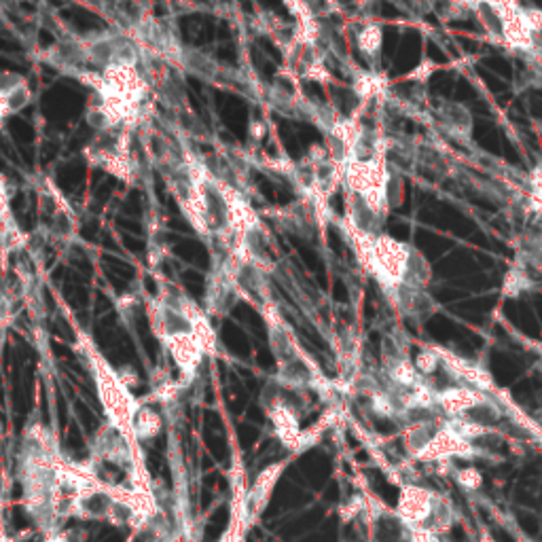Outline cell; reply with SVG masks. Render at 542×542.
Segmentation results:
<instances>
[{
  "instance_id": "cell-8",
  "label": "cell",
  "mask_w": 542,
  "mask_h": 542,
  "mask_svg": "<svg viewBox=\"0 0 542 542\" xmlns=\"http://www.w3.org/2000/svg\"><path fill=\"white\" fill-rule=\"evenodd\" d=\"M439 426L432 420H422V422H413L407 424L405 430V449L407 454H411L413 458L420 456V451L432 441V437L437 435Z\"/></svg>"
},
{
  "instance_id": "cell-11",
  "label": "cell",
  "mask_w": 542,
  "mask_h": 542,
  "mask_svg": "<svg viewBox=\"0 0 542 542\" xmlns=\"http://www.w3.org/2000/svg\"><path fill=\"white\" fill-rule=\"evenodd\" d=\"M456 481L462 490H468V492H475L483 485V477L477 468H462V471L456 473Z\"/></svg>"
},
{
  "instance_id": "cell-3",
  "label": "cell",
  "mask_w": 542,
  "mask_h": 542,
  "mask_svg": "<svg viewBox=\"0 0 542 542\" xmlns=\"http://www.w3.org/2000/svg\"><path fill=\"white\" fill-rule=\"evenodd\" d=\"M85 155L89 164L102 168L119 180L132 178V155H130V128H115L94 134L87 142Z\"/></svg>"
},
{
  "instance_id": "cell-7",
  "label": "cell",
  "mask_w": 542,
  "mask_h": 542,
  "mask_svg": "<svg viewBox=\"0 0 542 542\" xmlns=\"http://www.w3.org/2000/svg\"><path fill=\"white\" fill-rule=\"evenodd\" d=\"M487 396L471 386H454V388H445L437 392V407L441 413L447 415V420L451 418H462L471 409H475L481 401H485Z\"/></svg>"
},
{
  "instance_id": "cell-5",
  "label": "cell",
  "mask_w": 542,
  "mask_h": 542,
  "mask_svg": "<svg viewBox=\"0 0 542 542\" xmlns=\"http://www.w3.org/2000/svg\"><path fill=\"white\" fill-rule=\"evenodd\" d=\"M437 494L420 485H405L399 494L396 513L407 523V528H426L437 504Z\"/></svg>"
},
{
  "instance_id": "cell-1",
  "label": "cell",
  "mask_w": 542,
  "mask_h": 542,
  "mask_svg": "<svg viewBox=\"0 0 542 542\" xmlns=\"http://www.w3.org/2000/svg\"><path fill=\"white\" fill-rule=\"evenodd\" d=\"M352 233V240L360 252V259L382 284L384 291L394 297L401 288H424L430 278V267L418 250L388 236H360Z\"/></svg>"
},
{
  "instance_id": "cell-15",
  "label": "cell",
  "mask_w": 542,
  "mask_h": 542,
  "mask_svg": "<svg viewBox=\"0 0 542 542\" xmlns=\"http://www.w3.org/2000/svg\"><path fill=\"white\" fill-rule=\"evenodd\" d=\"M0 227H3V221H0Z\"/></svg>"
},
{
  "instance_id": "cell-14",
  "label": "cell",
  "mask_w": 542,
  "mask_h": 542,
  "mask_svg": "<svg viewBox=\"0 0 542 542\" xmlns=\"http://www.w3.org/2000/svg\"><path fill=\"white\" fill-rule=\"evenodd\" d=\"M481 542H494L490 536H487V534H483V538H481Z\"/></svg>"
},
{
  "instance_id": "cell-4",
  "label": "cell",
  "mask_w": 542,
  "mask_h": 542,
  "mask_svg": "<svg viewBox=\"0 0 542 542\" xmlns=\"http://www.w3.org/2000/svg\"><path fill=\"white\" fill-rule=\"evenodd\" d=\"M242 299V291L233 269L231 250L223 261H216L210 269L206 282V314L208 316H227Z\"/></svg>"
},
{
  "instance_id": "cell-12",
  "label": "cell",
  "mask_w": 542,
  "mask_h": 542,
  "mask_svg": "<svg viewBox=\"0 0 542 542\" xmlns=\"http://www.w3.org/2000/svg\"><path fill=\"white\" fill-rule=\"evenodd\" d=\"M26 77L20 75V72H9V70H0V94L11 92L13 87L24 83Z\"/></svg>"
},
{
  "instance_id": "cell-13",
  "label": "cell",
  "mask_w": 542,
  "mask_h": 542,
  "mask_svg": "<svg viewBox=\"0 0 542 542\" xmlns=\"http://www.w3.org/2000/svg\"><path fill=\"white\" fill-rule=\"evenodd\" d=\"M7 117H11V115H9V108H7V104H5V98L0 96V128H3V123H5Z\"/></svg>"
},
{
  "instance_id": "cell-6",
  "label": "cell",
  "mask_w": 542,
  "mask_h": 542,
  "mask_svg": "<svg viewBox=\"0 0 542 542\" xmlns=\"http://www.w3.org/2000/svg\"><path fill=\"white\" fill-rule=\"evenodd\" d=\"M475 454V445L460 437L458 432L449 424L439 426L437 435L420 451L418 460L422 462H437L449 458H471Z\"/></svg>"
},
{
  "instance_id": "cell-10",
  "label": "cell",
  "mask_w": 542,
  "mask_h": 542,
  "mask_svg": "<svg viewBox=\"0 0 542 542\" xmlns=\"http://www.w3.org/2000/svg\"><path fill=\"white\" fill-rule=\"evenodd\" d=\"M441 363H443L441 352H437V350H424V352H420L418 356H415V360H413L415 369H418V373L422 377L437 373V369L441 367Z\"/></svg>"
},
{
  "instance_id": "cell-9",
  "label": "cell",
  "mask_w": 542,
  "mask_h": 542,
  "mask_svg": "<svg viewBox=\"0 0 542 542\" xmlns=\"http://www.w3.org/2000/svg\"><path fill=\"white\" fill-rule=\"evenodd\" d=\"M356 47L371 64H377L379 53H382V47H384V30H382V26L367 24V26L360 28L358 34H356Z\"/></svg>"
},
{
  "instance_id": "cell-2",
  "label": "cell",
  "mask_w": 542,
  "mask_h": 542,
  "mask_svg": "<svg viewBox=\"0 0 542 542\" xmlns=\"http://www.w3.org/2000/svg\"><path fill=\"white\" fill-rule=\"evenodd\" d=\"M96 94L104 111L121 128H134L142 119V106L149 94V81L138 64H113L104 70H83L75 77Z\"/></svg>"
}]
</instances>
